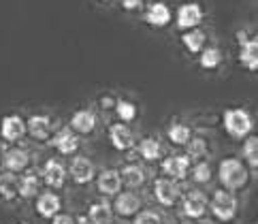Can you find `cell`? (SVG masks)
Listing matches in <instances>:
<instances>
[{"instance_id":"obj_16","label":"cell","mask_w":258,"mask_h":224,"mask_svg":"<svg viewBox=\"0 0 258 224\" xmlns=\"http://www.w3.org/2000/svg\"><path fill=\"white\" fill-rule=\"evenodd\" d=\"M109 139H111L113 147L119 149V152H126V149H131L135 145L133 130L128 128L126 124H122V122H117V124H113L111 128H109Z\"/></svg>"},{"instance_id":"obj_3","label":"cell","mask_w":258,"mask_h":224,"mask_svg":"<svg viewBox=\"0 0 258 224\" xmlns=\"http://www.w3.org/2000/svg\"><path fill=\"white\" fill-rule=\"evenodd\" d=\"M211 213L218 218V220H222V222H228V220H233L237 216V197L233 192H228V190H216L214 192V199H211Z\"/></svg>"},{"instance_id":"obj_14","label":"cell","mask_w":258,"mask_h":224,"mask_svg":"<svg viewBox=\"0 0 258 224\" xmlns=\"http://www.w3.org/2000/svg\"><path fill=\"white\" fill-rule=\"evenodd\" d=\"M51 118L47 116H32L26 122V133H28L36 141H47L51 137Z\"/></svg>"},{"instance_id":"obj_23","label":"cell","mask_w":258,"mask_h":224,"mask_svg":"<svg viewBox=\"0 0 258 224\" xmlns=\"http://www.w3.org/2000/svg\"><path fill=\"white\" fill-rule=\"evenodd\" d=\"M239 60H241V64H243L245 69L256 71V67H258V43H256V39H252V41H243V43H241Z\"/></svg>"},{"instance_id":"obj_29","label":"cell","mask_w":258,"mask_h":224,"mask_svg":"<svg viewBox=\"0 0 258 224\" xmlns=\"http://www.w3.org/2000/svg\"><path fill=\"white\" fill-rule=\"evenodd\" d=\"M115 114L122 120V124H128L137 118V107L131 100H115Z\"/></svg>"},{"instance_id":"obj_30","label":"cell","mask_w":258,"mask_h":224,"mask_svg":"<svg viewBox=\"0 0 258 224\" xmlns=\"http://www.w3.org/2000/svg\"><path fill=\"white\" fill-rule=\"evenodd\" d=\"M188 147V158L190 160H199V158H203L207 154V143H205V139H201V137H195V139H190V141L186 143Z\"/></svg>"},{"instance_id":"obj_34","label":"cell","mask_w":258,"mask_h":224,"mask_svg":"<svg viewBox=\"0 0 258 224\" xmlns=\"http://www.w3.org/2000/svg\"><path fill=\"white\" fill-rule=\"evenodd\" d=\"M51 224H77V222L73 216H69V213H58V216L51 218Z\"/></svg>"},{"instance_id":"obj_13","label":"cell","mask_w":258,"mask_h":224,"mask_svg":"<svg viewBox=\"0 0 258 224\" xmlns=\"http://www.w3.org/2000/svg\"><path fill=\"white\" fill-rule=\"evenodd\" d=\"M162 171L169 180H183L190 171V158L188 156H169L162 160Z\"/></svg>"},{"instance_id":"obj_36","label":"cell","mask_w":258,"mask_h":224,"mask_svg":"<svg viewBox=\"0 0 258 224\" xmlns=\"http://www.w3.org/2000/svg\"><path fill=\"white\" fill-rule=\"evenodd\" d=\"M103 107L107 109V107H115V100L113 98H103Z\"/></svg>"},{"instance_id":"obj_38","label":"cell","mask_w":258,"mask_h":224,"mask_svg":"<svg viewBox=\"0 0 258 224\" xmlns=\"http://www.w3.org/2000/svg\"><path fill=\"white\" fill-rule=\"evenodd\" d=\"M0 166H3V162H0Z\"/></svg>"},{"instance_id":"obj_35","label":"cell","mask_w":258,"mask_h":224,"mask_svg":"<svg viewBox=\"0 0 258 224\" xmlns=\"http://www.w3.org/2000/svg\"><path fill=\"white\" fill-rule=\"evenodd\" d=\"M143 0H122V7L126 9V11H135V9L141 7Z\"/></svg>"},{"instance_id":"obj_32","label":"cell","mask_w":258,"mask_h":224,"mask_svg":"<svg viewBox=\"0 0 258 224\" xmlns=\"http://www.w3.org/2000/svg\"><path fill=\"white\" fill-rule=\"evenodd\" d=\"M192 180L197 184H207L211 180V164L209 162H197L195 169H192Z\"/></svg>"},{"instance_id":"obj_37","label":"cell","mask_w":258,"mask_h":224,"mask_svg":"<svg viewBox=\"0 0 258 224\" xmlns=\"http://www.w3.org/2000/svg\"><path fill=\"white\" fill-rule=\"evenodd\" d=\"M103 3H109V0H103Z\"/></svg>"},{"instance_id":"obj_8","label":"cell","mask_w":258,"mask_h":224,"mask_svg":"<svg viewBox=\"0 0 258 224\" xmlns=\"http://www.w3.org/2000/svg\"><path fill=\"white\" fill-rule=\"evenodd\" d=\"M207 207H209V201H207L205 194L199 192V190L188 192L186 197H183V203H181L183 216H188V218H192V220H197V218H203V216H205Z\"/></svg>"},{"instance_id":"obj_20","label":"cell","mask_w":258,"mask_h":224,"mask_svg":"<svg viewBox=\"0 0 258 224\" xmlns=\"http://www.w3.org/2000/svg\"><path fill=\"white\" fill-rule=\"evenodd\" d=\"M111 220H113V209L107 201H98L94 205H90V209H88L90 224H111Z\"/></svg>"},{"instance_id":"obj_17","label":"cell","mask_w":258,"mask_h":224,"mask_svg":"<svg viewBox=\"0 0 258 224\" xmlns=\"http://www.w3.org/2000/svg\"><path fill=\"white\" fill-rule=\"evenodd\" d=\"M96 128V116L90 109H79L71 118V130L75 135H90Z\"/></svg>"},{"instance_id":"obj_24","label":"cell","mask_w":258,"mask_h":224,"mask_svg":"<svg viewBox=\"0 0 258 224\" xmlns=\"http://www.w3.org/2000/svg\"><path fill=\"white\" fill-rule=\"evenodd\" d=\"M181 43L190 53H199L205 45V32L199 30V28H192V30H186L181 34Z\"/></svg>"},{"instance_id":"obj_28","label":"cell","mask_w":258,"mask_h":224,"mask_svg":"<svg viewBox=\"0 0 258 224\" xmlns=\"http://www.w3.org/2000/svg\"><path fill=\"white\" fill-rule=\"evenodd\" d=\"M199 62H201V67L207 69V71L218 69L220 62H222V51H220L218 47H207V49H203Z\"/></svg>"},{"instance_id":"obj_4","label":"cell","mask_w":258,"mask_h":224,"mask_svg":"<svg viewBox=\"0 0 258 224\" xmlns=\"http://www.w3.org/2000/svg\"><path fill=\"white\" fill-rule=\"evenodd\" d=\"M154 197L160 205H164V207H173V205L179 201V188L169 177H158V180L154 182Z\"/></svg>"},{"instance_id":"obj_7","label":"cell","mask_w":258,"mask_h":224,"mask_svg":"<svg viewBox=\"0 0 258 224\" xmlns=\"http://www.w3.org/2000/svg\"><path fill=\"white\" fill-rule=\"evenodd\" d=\"M111 209L122 218L137 216L141 209V197L135 192H119V194H115V203L111 205Z\"/></svg>"},{"instance_id":"obj_12","label":"cell","mask_w":258,"mask_h":224,"mask_svg":"<svg viewBox=\"0 0 258 224\" xmlns=\"http://www.w3.org/2000/svg\"><path fill=\"white\" fill-rule=\"evenodd\" d=\"M98 192L105 194V197H115V194L122 192V177H119L117 169H105L98 175L96 180Z\"/></svg>"},{"instance_id":"obj_11","label":"cell","mask_w":258,"mask_h":224,"mask_svg":"<svg viewBox=\"0 0 258 224\" xmlns=\"http://www.w3.org/2000/svg\"><path fill=\"white\" fill-rule=\"evenodd\" d=\"M43 182L49 186V188H62L64 182H67V169H64V164L58 162L56 158H49L47 162L43 164Z\"/></svg>"},{"instance_id":"obj_5","label":"cell","mask_w":258,"mask_h":224,"mask_svg":"<svg viewBox=\"0 0 258 224\" xmlns=\"http://www.w3.org/2000/svg\"><path fill=\"white\" fill-rule=\"evenodd\" d=\"M69 173H71V177H73V182L84 186V184H90L92 180H94L96 169H94V162H92L90 158H86V156H75V158L71 160Z\"/></svg>"},{"instance_id":"obj_27","label":"cell","mask_w":258,"mask_h":224,"mask_svg":"<svg viewBox=\"0 0 258 224\" xmlns=\"http://www.w3.org/2000/svg\"><path fill=\"white\" fill-rule=\"evenodd\" d=\"M0 197L7 201H13L17 197V177L13 173L0 175Z\"/></svg>"},{"instance_id":"obj_26","label":"cell","mask_w":258,"mask_h":224,"mask_svg":"<svg viewBox=\"0 0 258 224\" xmlns=\"http://www.w3.org/2000/svg\"><path fill=\"white\" fill-rule=\"evenodd\" d=\"M167 137H169V141L173 145H186L190 139H192V130L186 126V124H179V122H175L169 126L167 130Z\"/></svg>"},{"instance_id":"obj_15","label":"cell","mask_w":258,"mask_h":224,"mask_svg":"<svg viewBox=\"0 0 258 224\" xmlns=\"http://www.w3.org/2000/svg\"><path fill=\"white\" fill-rule=\"evenodd\" d=\"M62 209V201L56 192H41L39 199H36V213H39L41 218H53L58 216Z\"/></svg>"},{"instance_id":"obj_9","label":"cell","mask_w":258,"mask_h":224,"mask_svg":"<svg viewBox=\"0 0 258 224\" xmlns=\"http://www.w3.org/2000/svg\"><path fill=\"white\" fill-rule=\"evenodd\" d=\"M203 22V9L197 3H186L177 11V28L179 30H192Z\"/></svg>"},{"instance_id":"obj_19","label":"cell","mask_w":258,"mask_h":224,"mask_svg":"<svg viewBox=\"0 0 258 224\" xmlns=\"http://www.w3.org/2000/svg\"><path fill=\"white\" fill-rule=\"evenodd\" d=\"M145 22L150 26H156V28H164L169 22H171V11L169 7L164 3H154L150 5V9H147L145 13Z\"/></svg>"},{"instance_id":"obj_1","label":"cell","mask_w":258,"mask_h":224,"mask_svg":"<svg viewBox=\"0 0 258 224\" xmlns=\"http://www.w3.org/2000/svg\"><path fill=\"white\" fill-rule=\"evenodd\" d=\"M218 177H220V184L224 186V190L235 192L247 186L250 173H247V166L239 158H224L218 166Z\"/></svg>"},{"instance_id":"obj_22","label":"cell","mask_w":258,"mask_h":224,"mask_svg":"<svg viewBox=\"0 0 258 224\" xmlns=\"http://www.w3.org/2000/svg\"><path fill=\"white\" fill-rule=\"evenodd\" d=\"M41 188V180L36 173H26L20 182H17V197L22 199H32L39 194Z\"/></svg>"},{"instance_id":"obj_33","label":"cell","mask_w":258,"mask_h":224,"mask_svg":"<svg viewBox=\"0 0 258 224\" xmlns=\"http://www.w3.org/2000/svg\"><path fill=\"white\" fill-rule=\"evenodd\" d=\"M133 224H162V218H160V213H156L152 209H145V211L137 213Z\"/></svg>"},{"instance_id":"obj_21","label":"cell","mask_w":258,"mask_h":224,"mask_svg":"<svg viewBox=\"0 0 258 224\" xmlns=\"http://www.w3.org/2000/svg\"><path fill=\"white\" fill-rule=\"evenodd\" d=\"M119 177H122V184H126L128 188H139L147 180L143 166L139 164H126L124 169H119Z\"/></svg>"},{"instance_id":"obj_10","label":"cell","mask_w":258,"mask_h":224,"mask_svg":"<svg viewBox=\"0 0 258 224\" xmlns=\"http://www.w3.org/2000/svg\"><path fill=\"white\" fill-rule=\"evenodd\" d=\"M26 135V122L20 116H7L0 122V137L9 143H15Z\"/></svg>"},{"instance_id":"obj_25","label":"cell","mask_w":258,"mask_h":224,"mask_svg":"<svg viewBox=\"0 0 258 224\" xmlns=\"http://www.w3.org/2000/svg\"><path fill=\"white\" fill-rule=\"evenodd\" d=\"M139 154L143 160H158L160 154H162V147H160V141L158 139H154V137H145L141 139V143H139Z\"/></svg>"},{"instance_id":"obj_2","label":"cell","mask_w":258,"mask_h":224,"mask_svg":"<svg viewBox=\"0 0 258 224\" xmlns=\"http://www.w3.org/2000/svg\"><path fill=\"white\" fill-rule=\"evenodd\" d=\"M224 128L233 139H245L252 130V116L245 109L224 111Z\"/></svg>"},{"instance_id":"obj_18","label":"cell","mask_w":258,"mask_h":224,"mask_svg":"<svg viewBox=\"0 0 258 224\" xmlns=\"http://www.w3.org/2000/svg\"><path fill=\"white\" fill-rule=\"evenodd\" d=\"M51 143H53V147H56L60 154L71 156V154L77 152V147H79V137L73 133L71 128H64V130H60L56 137H53Z\"/></svg>"},{"instance_id":"obj_31","label":"cell","mask_w":258,"mask_h":224,"mask_svg":"<svg viewBox=\"0 0 258 224\" xmlns=\"http://www.w3.org/2000/svg\"><path fill=\"white\" fill-rule=\"evenodd\" d=\"M243 156L247 164L252 166V169H256L258 166V139L256 137H247L245 143H243Z\"/></svg>"},{"instance_id":"obj_6","label":"cell","mask_w":258,"mask_h":224,"mask_svg":"<svg viewBox=\"0 0 258 224\" xmlns=\"http://www.w3.org/2000/svg\"><path fill=\"white\" fill-rule=\"evenodd\" d=\"M0 162H3V166L9 171V173H22L28 169V164H30V154L26 152L24 147H11V149H7L5 156L0 158Z\"/></svg>"}]
</instances>
